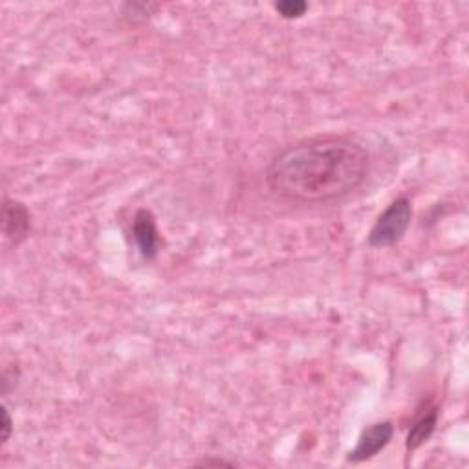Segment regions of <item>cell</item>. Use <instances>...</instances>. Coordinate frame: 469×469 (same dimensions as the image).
I'll list each match as a JSON object with an SVG mask.
<instances>
[{
  "label": "cell",
  "mask_w": 469,
  "mask_h": 469,
  "mask_svg": "<svg viewBox=\"0 0 469 469\" xmlns=\"http://www.w3.org/2000/svg\"><path fill=\"white\" fill-rule=\"evenodd\" d=\"M369 152L345 136H318L273 156L266 183L277 197L299 204L334 202L354 192L367 178Z\"/></svg>",
  "instance_id": "cell-1"
},
{
  "label": "cell",
  "mask_w": 469,
  "mask_h": 469,
  "mask_svg": "<svg viewBox=\"0 0 469 469\" xmlns=\"http://www.w3.org/2000/svg\"><path fill=\"white\" fill-rule=\"evenodd\" d=\"M413 220V208L409 199L400 197L395 202H390L387 209L378 217L376 224L369 233V246L371 248H388L395 246L404 239Z\"/></svg>",
  "instance_id": "cell-2"
},
{
  "label": "cell",
  "mask_w": 469,
  "mask_h": 469,
  "mask_svg": "<svg viewBox=\"0 0 469 469\" xmlns=\"http://www.w3.org/2000/svg\"><path fill=\"white\" fill-rule=\"evenodd\" d=\"M395 435V425L393 422H378L374 425H371L369 429L362 433L358 446L350 451L348 455V462H365L372 456H376L381 449H385L388 446V442L393 440Z\"/></svg>",
  "instance_id": "cell-3"
},
{
  "label": "cell",
  "mask_w": 469,
  "mask_h": 469,
  "mask_svg": "<svg viewBox=\"0 0 469 469\" xmlns=\"http://www.w3.org/2000/svg\"><path fill=\"white\" fill-rule=\"evenodd\" d=\"M132 234L136 246L140 253L145 259H154L158 255V246H160V237H158V229H156V220L154 215L147 209H140L134 217L132 224Z\"/></svg>",
  "instance_id": "cell-4"
},
{
  "label": "cell",
  "mask_w": 469,
  "mask_h": 469,
  "mask_svg": "<svg viewBox=\"0 0 469 469\" xmlns=\"http://www.w3.org/2000/svg\"><path fill=\"white\" fill-rule=\"evenodd\" d=\"M30 213L28 209L17 202L4 199L3 206V229L6 239L12 241L13 244H21L30 233Z\"/></svg>",
  "instance_id": "cell-5"
},
{
  "label": "cell",
  "mask_w": 469,
  "mask_h": 469,
  "mask_svg": "<svg viewBox=\"0 0 469 469\" xmlns=\"http://www.w3.org/2000/svg\"><path fill=\"white\" fill-rule=\"evenodd\" d=\"M437 423H439V411H435V409L422 414L420 418H416L414 423L409 429V435H407V442H405L407 453L416 451L429 439H431L433 433H435V429H437Z\"/></svg>",
  "instance_id": "cell-6"
},
{
  "label": "cell",
  "mask_w": 469,
  "mask_h": 469,
  "mask_svg": "<svg viewBox=\"0 0 469 469\" xmlns=\"http://www.w3.org/2000/svg\"><path fill=\"white\" fill-rule=\"evenodd\" d=\"M276 10L285 19H299L306 13L308 4L303 3V0H283V3L276 4Z\"/></svg>",
  "instance_id": "cell-7"
},
{
  "label": "cell",
  "mask_w": 469,
  "mask_h": 469,
  "mask_svg": "<svg viewBox=\"0 0 469 469\" xmlns=\"http://www.w3.org/2000/svg\"><path fill=\"white\" fill-rule=\"evenodd\" d=\"M194 465H199V467H211V465H215V467H234L237 464L229 462V460H222V458H204Z\"/></svg>",
  "instance_id": "cell-8"
},
{
  "label": "cell",
  "mask_w": 469,
  "mask_h": 469,
  "mask_svg": "<svg viewBox=\"0 0 469 469\" xmlns=\"http://www.w3.org/2000/svg\"><path fill=\"white\" fill-rule=\"evenodd\" d=\"M3 416H4V422H3V442L6 444V442L10 440V437H12L13 422H12V416H10V413H8V409H6V407H4V413H3Z\"/></svg>",
  "instance_id": "cell-9"
}]
</instances>
